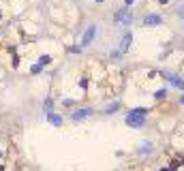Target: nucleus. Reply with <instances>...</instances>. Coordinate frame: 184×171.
<instances>
[{
	"label": "nucleus",
	"mask_w": 184,
	"mask_h": 171,
	"mask_svg": "<svg viewBox=\"0 0 184 171\" xmlns=\"http://www.w3.org/2000/svg\"><path fill=\"white\" fill-rule=\"evenodd\" d=\"M163 77H165L167 81H171L173 86H178L180 90H184V79H182L180 75H173V73H169V71H163Z\"/></svg>",
	"instance_id": "nucleus-2"
},
{
	"label": "nucleus",
	"mask_w": 184,
	"mask_h": 171,
	"mask_svg": "<svg viewBox=\"0 0 184 171\" xmlns=\"http://www.w3.org/2000/svg\"><path fill=\"white\" fill-rule=\"evenodd\" d=\"M131 43H133V34H124V36H122V43H120V52H122V54L128 52Z\"/></svg>",
	"instance_id": "nucleus-5"
},
{
	"label": "nucleus",
	"mask_w": 184,
	"mask_h": 171,
	"mask_svg": "<svg viewBox=\"0 0 184 171\" xmlns=\"http://www.w3.org/2000/svg\"><path fill=\"white\" fill-rule=\"evenodd\" d=\"M158 5H163V7H165V5H169V0H158Z\"/></svg>",
	"instance_id": "nucleus-9"
},
{
	"label": "nucleus",
	"mask_w": 184,
	"mask_h": 171,
	"mask_svg": "<svg viewBox=\"0 0 184 171\" xmlns=\"http://www.w3.org/2000/svg\"><path fill=\"white\" fill-rule=\"evenodd\" d=\"M94 34H97V26H90V28L86 30L84 39H81V45H88V43H92V39H94Z\"/></svg>",
	"instance_id": "nucleus-4"
},
{
	"label": "nucleus",
	"mask_w": 184,
	"mask_h": 171,
	"mask_svg": "<svg viewBox=\"0 0 184 171\" xmlns=\"http://www.w3.org/2000/svg\"><path fill=\"white\" fill-rule=\"evenodd\" d=\"M49 120H52V124H56V126H58V124H62V118H60V116H54V113H49Z\"/></svg>",
	"instance_id": "nucleus-8"
},
{
	"label": "nucleus",
	"mask_w": 184,
	"mask_h": 171,
	"mask_svg": "<svg viewBox=\"0 0 184 171\" xmlns=\"http://www.w3.org/2000/svg\"><path fill=\"white\" fill-rule=\"evenodd\" d=\"M97 2H103V0H97Z\"/></svg>",
	"instance_id": "nucleus-11"
},
{
	"label": "nucleus",
	"mask_w": 184,
	"mask_h": 171,
	"mask_svg": "<svg viewBox=\"0 0 184 171\" xmlns=\"http://www.w3.org/2000/svg\"><path fill=\"white\" fill-rule=\"evenodd\" d=\"M113 19H116L118 24H131L133 21V13L126 11V9H122V11H118L116 15H113Z\"/></svg>",
	"instance_id": "nucleus-3"
},
{
	"label": "nucleus",
	"mask_w": 184,
	"mask_h": 171,
	"mask_svg": "<svg viewBox=\"0 0 184 171\" xmlns=\"http://www.w3.org/2000/svg\"><path fill=\"white\" fill-rule=\"evenodd\" d=\"M92 113H94V111H92V109H79V111H73V120L77 122V120H84V118H88V116H92Z\"/></svg>",
	"instance_id": "nucleus-6"
},
{
	"label": "nucleus",
	"mask_w": 184,
	"mask_h": 171,
	"mask_svg": "<svg viewBox=\"0 0 184 171\" xmlns=\"http://www.w3.org/2000/svg\"><path fill=\"white\" fill-rule=\"evenodd\" d=\"M144 122H146V120L141 118V113H135V111H133V113L126 116V124L133 126V128H141V126H144Z\"/></svg>",
	"instance_id": "nucleus-1"
},
{
	"label": "nucleus",
	"mask_w": 184,
	"mask_h": 171,
	"mask_svg": "<svg viewBox=\"0 0 184 171\" xmlns=\"http://www.w3.org/2000/svg\"><path fill=\"white\" fill-rule=\"evenodd\" d=\"M144 24H146V26H158V24H160V15H146Z\"/></svg>",
	"instance_id": "nucleus-7"
},
{
	"label": "nucleus",
	"mask_w": 184,
	"mask_h": 171,
	"mask_svg": "<svg viewBox=\"0 0 184 171\" xmlns=\"http://www.w3.org/2000/svg\"><path fill=\"white\" fill-rule=\"evenodd\" d=\"M180 15H182V19H184V7H182V9H180Z\"/></svg>",
	"instance_id": "nucleus-10"
}]
</instances>
